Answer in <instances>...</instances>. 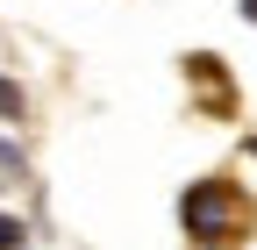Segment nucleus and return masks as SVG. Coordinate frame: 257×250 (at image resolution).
<instances>
[{
  "label": "nucleus",
  "mask_w": 257,
  "mask_h": 250,
  "mask_svg": "<svg viewBox=\"0 0 257 250\" xmlns=\"http://www.w3.org/2000/svg\"><path fill=\"white\" fill-rule=\"evenodd\" d=\"M0 114H22V86H8V79H0Z\"/></svg>",
  "instance_id": "obj_2"
},
{
  "label": "nucleus",
  "mask_w": 257,
  "mask_h": 250,
  "mask_svg": "<svg viewBox=\"0 0 257 250\" xmlns=\"http://www.w3.org/2000/svg\"><path fill=\"white\" fill-rule=\"evenodd\" d=\"M22 243V222H8V214H0V250H15Z\"/></svg>",
  "instance_id": "obj_3"
},
{
  "label": "nucleus",
  "mask_w": 257,
  "mask_h": 250,
  "mask_svg": "<svg viewBox=\"0 0 257 250\" xmlns=\"http://www.w3.org/2000/svg\"><path fill=\"white\" fill-rule=\"evenodd\" d=\"M250 158H257V136H250Z\"/></svg>",
  "instance_id": "obj_5"
},
{
  "label": "nucleus",
  "mask_w": 257,
  "mask_h": 250,
  "mask_svg": "<svg viewBox=\"0 0 257 250\" xmlns=\"http://www.w3.org/2000/svg\"><path fill=\"white\" fill-rule=\"evenodd\" d=\"M243 15H250V22H257V0H243Z\"/></svg>",
  "instance_id": "obj_4"
},
{
  "label": "nucleus",
  "mask_w": 257,
  "mask_h": 250,
  "mask_svg": "<svg viewBox=\"0 0 257 250\" xmlns=\"http://www.w3.org/2000/svg\"><path fill=\"white\" fill-rule=\"evenodd\" d=\"M221 214H229V186H193V193H186V229H193V236L221 243V236H229Z\"/></svg>",
  "instance_id": "obj_1"
}]
</instances>
